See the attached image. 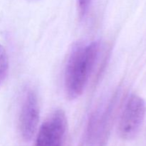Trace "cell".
Segmentation results:
<instances>
[{
  "mask_svg": "<svg viewBox=\"0 0 146 146\" xmlns=\"http://www.w3.org/2000/svg\"><path fill=\"white\" fill-rule=\"evenodd\" d=\"M99 51V43L74 45L71 51L64 76V86L70 100L79 97L84 92Z\"/></svg>",
  "mask_w": 146,
  "mask_h": 146,
  "instance_id": "obj_1",
  "label": "cell"
},
{
  "mask_svg": "<svg viewBox=\"0 0 146 146\" xmlns=\"http://www.w3.org/2000/svg\"><path fill=\"white\" fill-rule=\"evenodd\" d=\"M146 113L145 101L136 94H131L126 101L118 123V133L123 139L132 140L137 136Z\"/></svg>",
  "mask_w": 146,
  "mask_h": 146,
  "instance_id": "obj_2",
  "label": "cell"
},
{
  "mask_svg": "<svg viewBox=\"0 0 146 146\" xmlns=\"http://www.w3.org/2000/svg\"><path fill=\"white\" fill-rule=\"evenodd\" d=\"M66 124L65 113L56 111L41 125L34 146H63Z\"/></svg>",
  "mask_w": 146,
  "mask_h": 146,
  "instance_id": "obj_3",
  "label": "cell"
},
{
  "mask_svg": "<svg viewBox=\"0 0 146 146\" xmlns=\"http://www.w3.org/2000/svg\"><path fill=\"white\" fill-rule=\"evenodd\" d=\"M39 121V107L36 94L31 89L26 93L19 115V128L24 140L32 138Z\"/></svg>",
  "mask_w": 146,
  "mask_h": 146,
  "instance_id": "obj_4",
  "label": "cell"
},
{
  "mask_svg": "<svg viewBox=\"0 0 146 146\" xmlns=\"http://www.w3.org/2000/svg\"><path fill=\"white\" fill-rule=\"evenodd\" d=\"M9 58L5 48L0 44V86L3 84L8 75Z\"/></svg>",
  "mask_w": 146,
  "mask_h": 146,
  "instance_id": "obj_5",
  "label": "cell"
},
{
  "mask_svg": "<svg viewBox=\"0 0 146 146\" xmlns=\"http://www.w3.org/2000/svg\"><path fill=\"white\" fill-rule=\"evenodd\" d=\"M91 0H76L77 7L80 17H84L88 11Z\"/></svg>",
  "mask_w": 146,
  "mask_h": 146,
  "instance_id": "obj_6",
  "label": "cell"
}]
</instances>
